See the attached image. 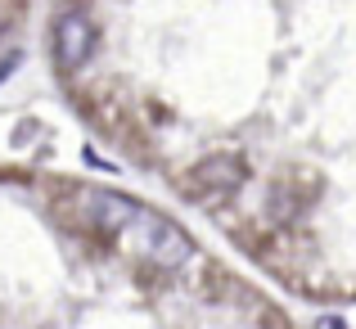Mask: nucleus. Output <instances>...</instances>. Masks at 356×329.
<instances>
[{
  "label": "nucleus",
  "mask_w": 356,
  "mask_h": 329,
  "mask_svg": "<svg viewBox=\"0 0 356 329\" xmlns=\"http://www.w3.org/2000/svg\"><path fill=\"white\" fill-rule=\"evenodd\" d=\"M118 239H127V248H136L145 262H154V266H163V271H176V266H185V262L194 257L190 234H185L176 221L149 212L145 203L127 217V225L118 230Z\"/></svg>",
  "instance_id": "obj_1"
},
{
  "label": "nucleus",
  "mask_w": 356,
  "mask_h": 329,
  "mask_svg": "<svg viewBox=\"0 0 356 329\" xmlns=\"http://www.w3.org/2000/svg\"><path fill=\"white\" fill-rule=\"evenodd\" d=\"M90 54H95V23L81 9L59 14V23H54V59H59V68H81Z\"/></svg>",
  "instance_id": "obj_2"
},
{
  "label": "nucleus",
  "mask_w": 356,
  "mask_h": 329,
  "mask_svg": "<svg viewBox=\"0 0 356 329\" xmlns=\"http://www.w3.org/2000/svg\"><path fill=\"white\" fill-rule=\"evenodd\" d=\"M77 203H81V217L95 225L99 234H118L127 225V217L140 208L136 199H127L118 190H77Z\"/></svg>",
  "instance_id": "obj_3"
},
{
  "label": "nucleus",
  "mask_w": 356,
  "mask_h": 329,
  "mask_svg": "<svg viewBox=\"0 0 356 329\" xmlns=\"http://www.w3.org/2000/svg\"><path fill=\"white\" fill-rule=\"evenodd\" d=\"M194 181L208 185L212 194H230V190H235V185L243 181V172H239L235 158H212V163H203L199 172H194Z\"/></svg>",
  "instance_id": "obj_4"
},
{
  "label": "nucleus",
  "mask_w": 356,
  "mask_h": 329,
  "mask_svg": "<svg viewBox=\"0 0 356 329\" xmlns=\"http://www.w3.org/2000/svg\"><path fill=\"white\" fill-rule=\"evenodd\" d=\"M18 68H23V54H18V50H14V54H5V59H0V86H5V81L14 77Z\"/></svg>",
  "instance_id": "obj_5"
}]
</instances>
